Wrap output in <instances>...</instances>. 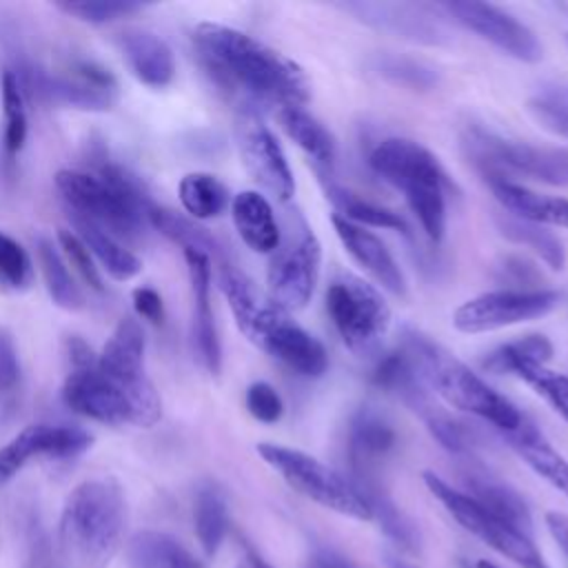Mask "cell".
Segmentation results:
<instances>
[{"instance_id":"cell-32","label":"cell","mask_w":568,"mask_h":568,"mask_svg":"<svg viewBox=\"0 0 568 568\" xmlns=\"http://www.w3.org/2000/svg\"><path fill=\"white\" fill-rule=\"evenodd\" d=\"M326 197L337 209V215L353 222V224L388 229V231H397V233L410 237V226L406 224V220L399 213L390 211V209H384L379 204L362 200L355 193H351V191H346V189H342L333 182L326 184Z\"/></svg>"},{"instance_id":"cell-31","label":"cell","mask_w":568,"mask_h":568,"mask_svg":"<svg viewBox=\"0 0 568 568\" xmlns=\"http://www.w3.org/2000/svg\"><path fill=\"white\" fill-rule=\"evenodd\" d=\"M497 229L499 233L517 244V246H524L528 251H532L548 268L552 271H561L566 266V251H564V244L559 242V237L550 231H546L544 226L539 224H532V222H526V220H519L510 213H501L497 217Z\"/></svg>"},{"instance_id":"cell-27","label":"cell","mask_w":568,"mask_h":568,"mask_svg":"<svg viewBox=\"0 0 568 568\" xmlns=\"http://www.w3.org/2000/svg\"><path fill=\"white\" fill-rule=\"evenodd\" d=\"M282 131L311 158L324 178L335 160V142L328 129L315 120L304 106H284L275 111Z\"/></svg>"},{"instance_id":"cell-40","label":"cell","mask_w":568,"mask_h":568,"mask_svg":"<svg viewBox=\"0 0 568 568\" xmlns=\"http://www.w3.org/2000/svg\"><path fill=\"white\" fill-rule=\"evenodd\" d=\"M526 109L539 126H544L546 131L559 138H568V89L566 87H550L535 93L528 100Z\"/></svg>"},{"instance_id":"cell-11","label":"cell","mask_w":568,"mask_h":568,"mask_svg":"<svg viewBox=\"0 0 568 568\" xmlns=\"http://www.w3.org/2000/svg\"><path fill=\"white\" fill-rule=\"evenodd\" d=\"M424 484L430 490V495L448 510V515L464 530L481 539L486 546H490L493 550L508 557L521 568H548L530 535L506 524L504 519L486 510L481 504H477L473 497L453 488L448 481H444L439 475L430 470L424 473Z\"/></svg>"},{"instance_id":"cell-35","label":"cell","mask_w":568,"mask_h":568,"mask_svg":"<svg viewBox=\"0 0 568 568\" xmlns=\"http://www.w3.org/2000/svg\"><path fill=\"white\" fill-rule=\"evenodd\" d=\"M36 246H38V262L42 266L44 286H47L51 300L67 311L82 308V304H84L82 291L73 282V275L69 273V266H67L62 253L47 237H40L36 242Z\"/></svg>"},{"instance_id":"cell-16","label":"cell","mask_w":568,"mask_h":568,"mask_svg":"<svg viewBox=\"0 0 568 568\" xmlns=\"http://www.w3.org/2000/svg\"><path fill=\"white\" fill-rule=\"evenodd\" d=\"M24 84L29 87V91L38 93L44 100L89 111L111 109L118 93V84L111 71L91 60L73 62L69 73L60 75L29 69L24 71Z\"/></svg>"},{"instance_id":"cell-17","label":"cell","mask_w":568,"mask_h":568,"mask_svg":"<svg viewBox=\"0 0 568 568\" xmlns=\"http://www.w3.org/2000/svg\"><path fill=\"white\" fill-rule=\"evenodd\" d=\"M93 437L69 424H31L0 448V486L11 481L29 459H73L89 450Z\"/></svg>"},{"instance_id":"cell-28","label":"cell","mask_w":568,"mask_h":568,"mask_svg":"<svg viewBox=\"0 0 568 568\" xmlns=\"http://www.w3.org/2000/svg\"><path fill=\"white\" fill-rule=\"evenodd\" d=\"M131 568H204V564L175 537L160 530H140L126 546Z\"/></svg>"},{"instance_id":"cell-4","label":"cell","mask_w":568,"mask_h":568,"mask_svg":"<svg viewBox=\"0 0 568 568\" xmlns=\"http://www.w3.org/2000/svg\"><path fill=\"white\" fill-rule=\"evenodd\" d=\"M55 189L71 215L89 220L113 237H138L149 224L153 204L138 180L120 166L102 164L98 173L62 169L55 173Z\"/></svg>"},{"instance_id":"cell-24","label":"cell","mask_w":568,"mask_h":568,"mask_svg":"<svg viewBox=\"0 0 568 568\" xmlns=\"http://www.w3.org/2000/svg\"><path fill=\"white\" fill-rule=\"evenodd\" d=\"M231 215L235 231L251 251L275 253L280 248V224L260 191H240L231 202Z\"/></svg>"},{"instance_id":"cell-6","label":"cell","mask_w":568,"mask_h":568,"mask_svg":"<svg viewBox=\"0 0 568 568\" xmlns=\"http://www.w3.org/2000/svg\"><path fill=\"white\" fill-rule=\"evenodd\" d=\"M462 151L486 182L530 180L550 186H568V149L564 146L530 144L481 126H468L462 135Z\"/></svg>"},{"instance_id":"cell-22","label":"cell","mask_w":568,"mask_h":568,"mask_svg":"<svg viewBox=\"0 0 568 568\" xmlns=\"http://www.w3.org/2000/svg\"><path fill=\"white\" fill-rule=\"evenodd\" d=\"M120 49L129 69L142 84L162 89L173 80L175 58L160 36L144 29H129L120 36Z\"/></svg>"},{"instance_id":"cell-15","label":"cell","mask_w":568,"mask_h":568,"mask_svg":"<svg viewBox=\"0 0 568 568\" xmlns=\"http://www.w3.org/2000/svg\"><path fill=\"white\" fill-rule=\"evenodd\" d=\"M439 9L446 11L457 24L473 31L475 36L519 62L535 64L544 58V47L535 31L497 4L442 2Z\"/></svg>"},{"instance_id":"cell-2","label":"cell","mask_w":568,"mask_h":568,"mask_svg":"<svg viewBox=\"0 0 568 568\" xmlns=\"http://www.w3.org/2000/svg\"><path fill=\"white\" fill-rule=\"evenodd\" d=\"M397 348L410 359L424 384L450 406L488 422L501 435L515 433L526 422V415L508 397L497 393L484 377L426 333L410 326L404 328Z\"/></svg>"},{"instance_id":"cell-53","label":"cell","mask_w":568,"mask_h":568,"mask_svg":"<svg viewBox=\"0 0 568 568\" xmlns=\"http://www.w3.org/2000/svg\"><path fill=\"white\" fill-rule=\"evenodd\" d=\"M477 568H499V566H495V564H490V561H486V559H484V561H479V564H477Z\"/></svg>"},{"instance_id":"cell-14","label":"cell","mask_w":568,"mask_h":568,"mask_svg":"<svg viewBox=\"0 0 568 568\" xmlns=\"http://www.w3.org/2000/svg\"><path fill=\"white\" fill-rule=\"evenodd\" d=\"M235 140L244 169L255 184L280 202H288L295 193L293 171L275 140L273 131L264 124L253 106H244L235 118Z\"/></svg>"},{"instance_id":"cell-12","label":"cell","mask_w":568,"mask_h":568,"mask_svg":"<svg viewBox=\"0 0 568 568\" xmlns=\"http://www.w3.org/2000/svg\"><path fill=\"white\" fill-rule=\"evenodd\" d=\"M561 297L564 295L552 288L488 291L459 304L453 313V326L466 335L493 333L546 317L561 304Z\"/></svg>"},{"instance_id":"cell-5","label":"cell","mask_w":568,"mask_h":568,"mask_svg":"<svg viewBox=\"0 0 568 568\" xmlns=\"http://www.w3.org/2000/svg\"><path fill=\"white\" fill-rule=\"evenodd\" d=\"M371 169L390 186L402 191L430 242L446 233V173L437 158L408 138H386L368 155Z\"/></svg>"},{"instance_id":"cell-34","label":"cell","mask_w":568,"mask_h":568,"mask_svg":"<svg viewBox=\"0 0 568 568\" xmlns=\"http://www.w3.org/2000/svg\"><path fill=\"white\" fill-rule=\"evenodd\" d=\"M180 202L191 220L217 217L229 206V189L211 173H186L178 186Z\"/></svg>"},{"instance_id":"cell-43","label":"cell","mask_w":568,"mask_h":568,"mask_svg":"<svg viewBox=\"0 0 568 568\" xmlns=\"http://www.w3.org/2000/svg\"><path fill=\"white\" fill-rule=\"evenodd\" d=\"M58 242H60V248L64 251L67 260L71 262V266H75V271L82 275V280L95 288V291H102L104 284H102V277H100V271L93 262V255L91 251L87 248V244L78 237L75 231H69V229H60L58 231Z\"/></svg>"},{"instance_id":"cell-46","label":"cell","mask_w":568,"mask_h":568,"mask_svg":"<svg viewBox=\"0 0 568 568\" xmlns=\"http://www.w3.org/2000/svg\"><path fill=\"white\" fill-rule=\"evenodd\" d=\"M539 277H541L539 271L519 255L501 257V262L497 264V280L504 284H510L506 288L535 291V288H539V286H535L539 282Z\"/></svg>"},{"instance_id":"cell-3","label":"cell","mask_w":568,"mask_h":568,"mask_svg":"<svg viewBox=\"0 0 568 568\" xmlns=\"http://www.w3.org/2000/svg\"><path fill=\"white\" fill-rule=\"evenodd\" d=\"M126 499L113 479H87L64 499L58 546L69 568H104L120 548Z\"/></svg>"},{"instance_id":"cell-9","label":"cell","mask_w":568,"mask_h":568,"mask_svg":"<svg viewBox=\"0 0 568 568\" xmlns=\"http://www.w3.org/2000/svg\"><path fill=\"white\" fill-rule=\"evenodd\" d=\"M144 331L138 320L122 317L98 353V371L126 393L135 410V426L151 428L162 417V399L144 371Z\"/></svg>"},{"instance_id":"cell-38","label":"cell","mask_w":568,"mask_h":568,"mask_svg":"<svg viewBox=\"0 0 568 568\" xmlns=\"http://www.w3.org/2000/svg\"><path fill=\"white\" fill-rule=\"evenodd\" d=\"M2 115H4V151L9 158L18 155L27 140V106H24V89L18 80L16 71L7 69L2 73Z\"/></svg>"},{"instance_id":"cell-20","label":"cell","mask_w":568,"mask_h":568,"mask_svg":"<svg viewBox=\"0 0 568 568\" xmlns=\"http://www.w3.org/2000/svg\"><path fill=\"white\" fill-rule=\"evenodd\" d=\"M184 260L193 295V344L204 368L211 375H217L222 368V346L211 306V257L206 253L184 248Z\"/></svg>"},{"instance_id":"cell-45","label":"cell","mask_w":568,"mask_h":568,"mask_svg":"<svg viewBox=\"0 0 568 568\" xmlns=\"http://www.w3.org/2000/svg\"><path fill=\"white\" fill-rule=\"evenodd\" d=\"M379 73L390 78L397 84H408V87H417V89H428L435 82V73L413 60H404V58H384L377 64Z\"/></svg>"},{"instance_id":"cell-39","label":"cell","mask_w":568,"mask_h":568,"mask_svg":"<svg viewBox=\"0 0 568 568\" xmlns=\"http://www.w3.org/2000/svg\"><path fill=\"white\" fill-rule=\"evenodd\" d=\"M550 357H552L550 339L546 335L532 333V335H524V337H517L513 342H506V344L493 348L481 359V366L490 373L506 375V373H510V366L515 362L528 359V362H537V364H548Z\"/></svg>"},{"instance_id":"cell-54","label":"cell","mask_w":568,"mask_h":568,"mask_svg":"<svg viewBox=\"0 0 568 568\" xmlns=\"http://www.w3.org/2000/svg\"><path fill=\"white\" fill-rule=\"evenodd\" d=\"M393 568H413V566H406V564H402V561H393Z\"/></svg>"},{"instance_id":"cell-42","label":"cell","mask_w":568,"mask_h":568,"mask_svg":"<svg viewBox=\"0 0 568 568\" xmlns=\"http://www.w3.org/2000/svg\"><path fill=\"white\" fill-rule=\"evenodd\" d=\"M69 16H75L91 24H104L118 18H124L129 13H135L142 9L140 2H106V0H82V2H62L58 4Z\"/></svg>"},{"instance_id":"cell-30","label":"cell","mask_w":568,"mask_h":568,"mask_svg":"<svg viewBox=\"0 0 568 568\" xmlns=\"http://www.w3.org/2000/svg\"><path fill=\"white\" fill-rule=\"evenodd\" d=\"M71 217H73L78 237L87 244L91 255L102 264V268L113 280L126 282V280L135 277L142 271L140 257L133 251H129L126 246H122L118 242V237L109 235L106 231H102L100 226L91 224L89 220H82V217H75V215H71Z\"/></svg>"},{"instance_id":"cell-7","label":"cell","mask_w":568,"mask_h":568,"mask_svg":"<svg viewBox=\"0 0 568 568\" xmlns=\"http://www.w3.org/2000/svg\"><path fill=\"white\" fill-rule=\"evenodd\" d=\"M257 455L300 495L306 499L335 510L339 515L368 521L373 519L368 501L355 488V484L342 473L333 470L317 457L288 448L282 444L262 442L257 444Z\"/></svg>"},{"instance_id":"cell-8","label":"cell","mask_w":568,"mask_h":568,"mask_svg":"<svg viewBox=\"0 0 568 568\" xmlns=\"http://www.w3.org/2000/svg\"><path fill=\"white\" fill-rule=\"evenodd\" d=\"M326 311L353 355L371 357L379 351L390 326V306L373 284L355 275L335 277L326 291Z\"/></svg>"},{"instance_id":"cell-37","label":"cell","mask_w":568,"mask_h":568,"mask_svg":"<svg viewBox=\"0 0 568 568\" xmlns=\"http://www.w3.org/2000/svg\"><path fill=\"white\" fill-rule=\"evenodd\" d=\"M526 382L539 397H544L557 415H561L568 422V375L550 371L546 364L537 362H515L510 366V373Z\"/></svg>"},{"instance_id":"cell-21","label":"cell","mask_w":568,"mask_h":568,"mask_svg":"<svg viewBox=\"0 0 568 568\" xmlns=\"http://www.w3.org/2000/svg\"><path fill=\"white\" fill-rule=\"evenodd\" d=\"M395 439L397 435L393 424L375 406H362L348 426L351 481L377 477L375 468L393 450Z\"/></svg>"},{"instance_id":"cell-47","label":"cell","mask_w":568,"mask_h":568,"mask_svg":"<svg viewBox=\"0 0 568 568\" xmlns=\"http://www.w3.org/2000/svg\"><path fill=\"white\" fill-rule=\"evenodd\" d=\"M20 379V362L11 333L0 326V390H11Z\"/></svg>"},{"instance_id":"cell-19","label":"cell","mask_w":568,"mask_h":568,"mask_svg":"<svg viewBox=\"0 0 568 568\" xmlns=\"http://www.w3.org/2000/svg\"><path fill=\"white\" fill-rule=\"evenodd\" d=\"M331 224L344 251L368 277L375 280L377 286H382L395 297H406V277L395 257L390 255V251L386 248V244L373 231L353 224L339 217L337 213L331 215Z\"/></svg>"},{"instance_id":"cell-10","label":"cell","mask_w":568,"mask_h":568,"mask_svg":"<svg viewBox=\"0 0 568 568\" xmlns=\"http://www.w3.org/2000/svg\"><path fill=\"white\" fill-rule=\"evenodd\" d=\"M237 328L257 348L282 362L302 377H320L328 366V355L320 339L304 331L291 313L273 302H257L246 315L235 320Z\"/></svg>"},{"instance_id":"cell-23","label":"cell","mask_w":568,"mask_h":568,"mask_svg":"<svg viewBox=\"0 0 568 568\" xmlns=\"http://www.w3.org/2000/svg\"><path fill=\"white\" fill-rule=\"evenodd\" d=\"M488 186L506 213L539 226L568 229V197L537 193L519 182L504 180H493Z\"/></svg>"},{"instance_id":"cell-41","label":"cell","mask_w":568,"mask_h":568,"mask_svg":"<svg viewBox=\"0 0 568 568\" xmlns=\"http://www.w3.org/2000/svg\"><path fill=\"white\" fill-rule=\"evenodd\" d=\"M33 282V262L22 244L0 231V284L11 291H24Z\"/></svg>"},{"instance_id":"cell-51","label":"cell","mask_w":568,"mask_h":568,"mask_svg":"<svg viewBox=\"0 0 568 568\" xmlns=\"http://www.w3.org/2000/svg\"><path fill=\"white\" fill-rule=\"evenodd\" d=\"M311 568H355V566L348 559H344L331 550H324V552L313 555Z\"/></svg>"},{"instance_id":"cell-52","label":"cell","mask_w":568,"mask_h":568,"mask_svg":"<svg viewBox=\"0 0 568 568\" xmlns=\"http://www.w3.org/2000/svg\"><path fill=\"white\" fill-rule=\"evenodd\" d=\"M246 559H248V564H251V568H273L266 559H262L251 546H246Z\"/></svg>"},{"instance_id":"cell-44","label":"cell","mask_w":568,"mask_h":568,"mask_svg":"<svg viewBox=\"0 0 568 568\" xmlns=\"http://www.w3.org/2000/svg\"><path fill=\"white\" fill-rule=\"evenodd\" d=\"M244 402H246V410L251 413V417L262 424H275V422H280V417L284 413V402H282L280 393L268 382H253L246 388Z\"/></svg>"},{"instance_id":"cell-33","label":"cell","mask_w":568,"mask_h":568,"mask_svg":"<svg viewBox=\"0 0 568 568\" xmlns=\"http://www.w3.org/2000/svg\"><path fill=\"white\" fill-rule=\"evenodd\" d=\"M149 224L160 231L164 237H169L171 242L180 244L182 251L184 248H193L200 253H206L211 260H222V246L217 244V240L202 229L200 224H195L191 217H184L171 209H162V206H151L149 209Z\"/></svg>"},{"instance_id":"cell-29","label":"cell","mask_w":568,"mask_h":568,"mask_svg":"<svg viewBox=\"0 0 568 568\" xmlns=\"http://www.w3.org/2000/svg\"><path fill=\"white\" fill-rule=\"evenodd\" d=\"M346 11L355 13L368 24H375L384 31H393L397 36L419 40V42H437L439 29L430 24L428 16H419L415 7L406 4H368V2H355L344 4Z\"/></svg>"},{"instance_id":"cell-1","label":"cell","mask_w":568,"mask_h":568,"mask_svg":"<svg viewBox=\"0 0 568 568\" xmlns=\"http://www.w3.org/2000/svg\"><path fill=\"white\" fill-rule=\"evenodd\" d=\"M193 40L209 71L224 87L242 91L251 104L275 106V111L306 106L311 87L304 69L273 47L217 22L197 24Z\"/></svg>"},{"instance_id":"cell-50","label":"cell","mask_w":568,"mask_h":568,"mask_svg":"<svg viewBox=\"0 0 568 568\" xmlns=\"http://www.w3.org/2000/svg\"><path fill=\"white\" fill-rule=\"evenodd\" d=\"M546 528L568 559V515L557 513V510L546 513Z\"/></svg>"},{"instance_id":"cell-13","label":"cell","mask_w":568,"mask_h":568,"mask_svg":"<svg viewBox=\"0 0 568 568\" xmlns=\"http://www.w3.org/2000/svg\"><path fill=\"white\" fill-rule=\"evenodd\" d=\"M322 271V244L317 235L302 224L297 237L275 251L266 271L268 302L286 313L300 311L311 302Z\"/></svg>"},{"instance_id":"cell-18","label":"cell","mask_w":568,"mask_h":568,"mask_svg":"<svg viewBox=\"0 0 568 568\" xmlns=\"http://www.w3.org/2000/svg\"><path fill=\"white\" fill-rule=\"evenodd\" d=\"M62 399L71 410L100 424L135 426V410L131 399L122 388L106 379L95 364L69 371L62 384Z\"/></svg>"},{"instance_id":"cell-36","label":"cell","mask_w":568,"mask_h":568,"mask_svg":"<svg viewBox=\"0 0 568 568\" xmlns=\"http://www.w3.org/2000/svg\"><path fill=\"white\" fill-rule=\"evenodd\" d=\"M193 521H195V535L206 557H213L217 548L224 541L226 528H229V515L224 497L217 488H202L195 497L193 508Z\"/></svg>"},{"instance_id":"cell-26","label":"cell","mask_w":568,"mask_h":568,"mask_svg":"<svg viewBox=\"0 0 568 568\" xmlns=\"http://www.w3.org/2000/svg\"><path fill=\"white\" fill-rule=\"evenodd\" d=\"M464 481H466V488L470 490L466 493L468 497H473L477 504H481L486 510H490L506 524L530 535L532 517L524 497L515 488H510L508 484L495 479L484 470H468Z\"/></svg>"},{"instance_id":"cell-49","label":"cell","mask_w":568,"mask_h":568,"mask_svg":"<svg viewBox=\"0 0 568 568\" xmlns=\"http://www.w3.org/2000/svg\"><path fill=\"white\" fill-rule=\"evenodd\" d=\"M67 357H69L71 368H84V366L95 364V359H98V355L91 351V346L78 335H71L67 339Z\"/></svg>"},{"instance_id":"cell-55","label":"cell","mask_w":568,"mask_h":568,"mask_svg":"<svg viewBox=\"0 0 568 568\" xmlns=\"http://www.w3.org/2000/svg\"><path fill=\"white\" fill-rule=\"evenodd\" d=\"M566 44H568V33H566Z\"/></svg>"},{"instance_id":"cell-25","label":"cell","mask_w":568,"mask_h":568,"mask_svg":"<svg viewBox=\"0 0 568 568\" xmlns=\"http://www.w3.org/2000/svg\"><path fill=\"white\" fill-rule=\"evenodd\" d=\"M504 439L539 477L568 497V459L552 448L528 417L515 433L504 435Z\"/></svg>"},{"instance_id":"cell-48","label":"cell","mask_w":568,"mask_h":568,"mask_svg":"<svg viewBox=\"0 0 568 568\" xmlns=\"http://www.w3.org/2000/svg\"><path fill=\"white\" fill-rule=\"evenodd\" d=\"M133 300V308L140 317L149 320L151 324H162L164 320V302L160 297V293L151 286H138L131 293Z\"/></svg>"}]
</instances>
